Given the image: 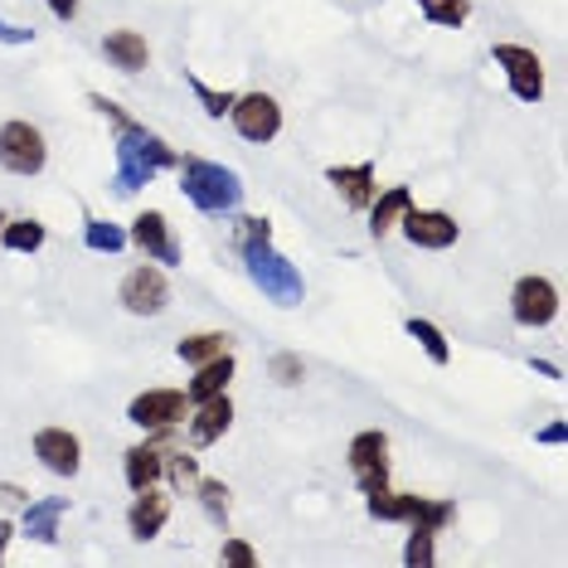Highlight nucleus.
Listing matches in <instances>:
<instances>
[{"label":"nucleus","instance_id":"f257e3e1","mask_svg":"<svg viewBox=\"0 0 568 568\" xmlns=\"http://www.w3.org/2000/svg\"><path fill=\"white\" fill-rule=\"evenodd\" d=\"M180 156L170 151L156 132H146L141 122H127V127H117V175H112V190L117 195H132V190L151 185L161 170H170Z\"/></svg>","mask_w":568,"mask_h":568},{"label":"nucleus","instance_id":"20e7f679","mask_svg":"<svg viewBox=\"0 0 568 568\" xmlns=\"http://www.w3.org/2000/svg\"><path fill=\"white\" fill-rule=\"evenodd\" d=\"M44 161H49V141L34 122H5L0 127V166L10 175H39Z\"/></svg>","mask_w":568,"mask_h":568},{"label":"nucleus","instance_id":"f3484780","mask_svg":"<svg viewBox=\"0 0 568 568\" xmlns=\"http://www.w3.org/2000/svg\"><path fill=\"white\" fill-rule=\"evenodd\" d=\"M122 472H127V486H132V491H146V486L161 481V472H166V447H161V442H136V447H127V462H122Z\"/></svg>","mask_w":568,"mask_h":568},{"label":"nucleus","instance_id":"e433bc0d","mask_svg":"<svg viewBox=\"0 0 568 568\" xmlns=\"http://www.w3.org/2000/svg\"><path fill=\"white\" fill-rule=\"evenodd\" d=\"M44 5H49L59 20H73L78 15V0H44Z\"/></svg>","mask_w":568,"mask_h":568},{"label":"nucleus","instance_id":"6e6552de","mask_svg":"<svg viewBox=\"0 0 568 568\" xmlns=\"http://www.w3.org/2000/svg\"><path fill=\"white\" fill-rule=\"evenodd\" d=\"M117 302L127 306L132 316H156V311H166V302H170V282H166V272H161V268H151V263L132 268L127 277H122V287H117Z\"/></svg>","mask_w":568,"mask_h":568},{"label":"nucleus","instance_id":"6ab92c4d","mask_svg":"<svg viewBox=\"0 0 568 568\" xmlns=\"http://www.w3.org/2000/svg\"><path fill=\"white\" fill-rule=\"evenodd\" d=\"M102 54H107L122 73H141V68L151 64V49H146V39L136 30H112L107 39H102Z\"/></svg>","mask_w":568,"mask_h":568},{"label":"nucleus","instance_id":"aec40b11","mask_svg":"<svg viewBox=\"0 0 568 568\" xmlns=\"http://www.w3.org/2000/svg\"><path fill=\"white\" fill-rule=\"evenodd\" d=\"M408 204H413L408 185H394V190H384V195H374V200H370V234H374V238L394 234V229H399V219L408 214Z\"/></svg>","mask_w":568,"mask_h":568},{"label":"nucleus","instance_id":"4468645a","mask_svg":"<svg viewBox=\"0 0 568 568\" xmlns=\"http://www.w3.org/2000/svg\"><path fill=\"white\" fill-rule=\"evenodd\" d=\"M166 520H170V496H161L156 486H146V491H136V501L127 510V530H132V539H156L166 530Z\"/></svg>","mask_w":568,"mask_h":568},{"label":"nucleus","instance_id":"393cba45","mask_svg":"<svg viewBox=\"0 0 568 568\" xmlns=\"http://www.w3.org/2000/svg\"><path fill=\"white\" fill-rule=\"evenodd\" d=\"M408 336H413L418 345L428 350V360H433V365H452V345H447V336H442L433 321H423V316H408Z\"/></svg>","mask_w":568,"mask_h":568},{"label":"nucleus","instance_id":"a211bd4d","mask_svg":"<svg viewBox=\"0 0 568 568\" xmlns=\"http://www.w3.org/2000/svg\"><path fill=\"white\" fill-rule=\"evenodd\" d=\"M234 350H224V355H214V360H204V365H195V379H190V389H185V399L190 404H204V399H214V394H224L229 389V379H234Z\"/></svg>","mask_w":568,"mask_h":568},{"label":"nucleus","instance_id":"dca6fc26","mask_svg":"<svg viewBox=\"0 0 568 568\" xmlns=\"http://www.w3.org/2000/svg\"><path fill=\"white\" fill-rule=\"evenodd\" d=\"M326 180L340 190V200L350 204V209H370V200L379 195V185H374V166H331L326 170Z\"/></svg>","mask_w":568,"mask_h":568},{"label":"nucleus","instance_id":"f8f14e48","mask_svg":"<svg viewBox=\"0 0 568 568\" xmlns=\"http://www.w3.org/2000/svg\"><path fill=\"white\" fill-rule=\"evenodd\" d=\"M399 229H404V238L413 248H452L457 243V219L452 214H442V209H413L408 204V214L399 219Z\"/></svg>","mask_w":568,"mask_h":568},{"label":"nucleus","instance_id":"7c9ffc66","mask_svg":"<svg viewBox=\"0 0 568 568\" xmlns=\"http://www.w3.org/2000/svg\"><path fill=\"white\" fill-rule=\"evenodd\" d=\"M195 491H200V501H204V510H209L214 520L229 515V486H224V481H214V476H200Z\"/></svg>","mask_w":568,"mask_h":568},{"label":"nucleus","instance_id":"412c9836","mask_svg":"<svg viewBox=\"0 0 568 568\" xmlns=\"http://www.w3.org/2000/svg\"><path fill=\"white\" fill-rule=\"evenodd\" d=\"M418 501H423V496L389 491V486H379V491L365 496L370 515H374V520H389V525H408V520H413V510H418Z\"/></svg>","mask_w":568,"mask_h":568},{"label":"nucleus","instance_id":"c756f323","mask_svg":"<svg viewBox=\"0 0 568 568\" xmlns=\"http://www.w3.org/2000/svg\"><path fill=\"white\" fill-rule=\"evenodd\" d=\"M234 243H238V253H243V248H258V243H272V224L258 219V214H243V219L234 224Z\"/></svg>","mask_w":568,"mask_h":568},{"label":"nucleus","instance_id":"bb28decb","mask_svg":"<svg viewBox=\"0 0 568 568\" xmlns=\"http://www.w3.org/2000/svg\"><path fill=\"white\" fill-rule=\"evenodd\" d=\"M404 564H408V568H433V530H423V525H408Z\"/></svg>","mask_w":568,"mask_h":568},{"label":"nucleus","instance_id":"423d86ee","mask_svg":"<svg viewBox=\"0 0 568 568\" xmlns=\"http://www.w3.org/2000/svg\"><path fill=\"white\" fill-rule=\"evenodd\" d=\"M229 117H234V132L243 136V141H272V136L282 132V107H277V98L272 93H243V98H234V107H229Z\"/></svg>","mask_w":568,"mask_h":568},{"label":"nucleus","instance_id":"a19ab883","mask_svg":"<svg viewBox=\"0 0 568 568\" xmlns=\"http://www.w3.org/2000/svg\"><path fill=\"white\" fill-rule=\"evenodd\" d=\"M0 229H5V214H0Z\"/></svg>","mask_w":568,"mask_h":568},{"label":"nucleus","instance_id":"c9c22d12","mask_svg":"<svg viewBox=\"0 0 568 568\" xmlns=\"http://www.w3.org/2000/svg\"><path fill=\"white\" fill-rule=\"evenodd\" d=\"M564 438H568V428H564V423H549V428H539V442H544V447H559Z\"/></svg>","mask_w":568,"mask_h":568},{"label":"nucleus","instance_id":"4be33fe9","mask_svg":"<svg viewBox=\"0 0 568 568\" xmlns=\"http://www.w3.org/2000/svg\"><path fill=\"white\" fill-rule=\"evenodd\" d=\"M68 510L64 496H49V501H30L25 510V535L39 539V544H54L59 539V515Z\"/></svg>","mask_w":568,"mask_h":568},{"label":"nucleus","instance_id":"ddd939ff","mask_svg":"<svg viewBox=\"0 0 568 568\" xmlns=\"http://www.w3.org/2000/svg\"><path fill=\"white\" fill-rule=\"evenodd\" d=\"M127 243H136L146 258H156V263H180V243H175V234H170V224H166L161 209L136 214Z\"/></svg>","mask_w":568,"mask_h":568},{"label":"nucleus","instance_id":"a878e982","mask_svg":"<svg viewBox=\"0 0 568 568\" xmlns=\"http://www.w3.org/2000/svg\"><path fill=\"white\" fill-rule=\"evenodd\" d=\"M83 243L93 248V253H122V248H127V229H117V224H107V219H88Z\"/></svg>","mask_w":568,"mask_h":568},{"label":"nucleus","instance_id":"7ed1b4c3","mask_svg":"<svg viewBox=\"0 0 568 568\" xmlns=\"http://www.w3.org/2000/svg\"><path fill=\"white\" fill-rule=\"evenodd\" d=\"M243 263H248V277H253V287H263V297H268V302H277V306H297V302L306 297L302 272L292 268L287 258H282L272 243L243 248Z\"/></svg>","mask_w":568,"mask_h":568},{"label":"nucleus","instance_id":"4c0bfd02","mask_svg":"<svg viewBox=\"0 0 568 568\" xmlns=\"http://www.w3.org/2000/svg\"><path fill=\"white\" fill-rule=\"evenodd\" d=\"M530 365H535L544 379H559V365H554V360H530Z\"/></svg>","mask_w":568,"mask_h":568},{"label":"nucleus","instance_id":"9d476101","mask_svg":"<svg viewBox=\"0 0 568 568\" xmlns=\"http://www.w3.org/2000/svg\"><path fill=\"white\" fill-rule=\"evenodd\" d=\"M350 472H355L360 491H379V486H389V438L379 433V428H370V433H360L350 442Z\"/></svg>","mask_w":568,"mask_h":568},{"label":"nucleus","instance_id":"2eb2a0df","mask_svg":"<svg viewBox=\"0 0 568 568\" xmlns=\"http://www.w3.org/2000/svg\"><path fill=\"white\" fill-rule=\"evenodd\" d=\"M190 408H195V418H190V442H195V447H209V442H219L229 433V423H234L229 394H214V399L190 404Z\"/></svg>","mask_w":568,"mask_h":568},{"label":"nucleus","instance_id":"72a5a7b5","mask_svg":"<svg viewBox=\"0 0 568 568\" xmlns=\"http://www.w3.org/2000/svg\"><path fill=\"white\" fill-rule=\"evenodd\" d=\"M219 559L234 564V568H258V554H253V544H248V539H224Z\"/></svg>","mask_w":568,"mask_h":568},{"label":"nucleus","instance_id":"9b49d317","mask_svg":"<svg viewBox=\"0 0 568 568\" xmlns=\"http://www.w3.org/2000/svg\"><path fill=\"white\" fill-rule=\"evenodd\" d=\"M34 457L54 476H78V467H83V442L68 433V428H39L34 433Z\"/></svg>","mask_w":568,"mask_h":568},{"label":"nucleus","instance_id":"f03ea898","mask_svg":"<svg viewBox=\"0 0 568 568\" xmlns=\"http://www.w3.org/2000/svg\"><path fill=\"white\" fill-rule=\"evenodd\" d=\"M175 166H180V190H185V200L195 204V209L234 214L238 204H243V180H238V170L200 161V156H185V161H175Z\"/></svg>","mask_w":568,"mask_h":568},{"label":"nucleus","instance_id":"cd10ccee","mask_svg":"<svg viewBox=\"0 0 568 568\" xmlns=\"http://www.w3.org/2000/svg\"><path fill=\"white\" fill-rule=\"evenodd\" d=\"M418 10H423L433 25H462V20L472 15L467 0H418Z\"/></svg>","mask_w":568,"mask_h":568},{"label":"nucleus","instance_id":"2f4dec72","mask_svg":"<svg viewBox=\"0 0 568 568\" xmlns=\"http://www.w3.org/2000/svg\"><path fill=\"white\" fill-rule=\"evenodd\" d=\"M190 93L200 98V107L209 112V117H224V112L234 107V93H214V88H209V83H200L195 73H190Z\"/></svg>","mask_w":568,"mask_h":568},{"label":"nucleus","instance_id":"b1692460","mask_svg":"<svg viewBox=\"0 0 568 568\" xmlns=\"http://www.w3.org/2000/svg\"><path fill=\"white\" fill-rule=\"evenodd\" d=\"M0 243H5L10 253H39L44 248V224L39 219H5Z\"/></svg>","mask_w":568,"mask_h":568},{"label":"nucleus","instance_id":"473e14b6","mask_svg":"<svg viewBox=\"0 0 568 568\" xmlns=\"http://www.w3.org/2000/svg\"><path fill=\"white\" fill-rule=\"evenodd\" d=\"M272 379L277 384H302V374H306V365H302V355H287V350H282V355H272Z\"/></svg>","mask_w":568,"mask_h":568},{"label":"nucleus","instance_id":"ea45409f","mask_svg":"<svg viewBox=\"0 0 568 568\" xmlns=\"http://www.w3.org/2000/svg\"><path fill=\"white\" fill-rule=\"evenodd\" d=\"M15 539V525H10V520H0V559H5V544Z\"/></svg>","mask_w":568,"mask_h":568},{"label":"nucleus","instance_id":"58836bf2","mask_svg":"<svg viewBox=\"0 0 568 568\" xmlns=\"http://www.w3.org/2000/svg\"><path fill=\"white\" fill-rule=\"evenodd\" d=\"M0 501H25V491H20V486H10V481H0Z\"/></svg>","mask_w":568,"mask_h":568},{"label":"nucleus","instance_id":"5701e85b","mask_svg":"<svg viewBox=\"0 0 568 568\" xmlns=\"http://www.w3.org/2000/svg\"><path fill=\"white\" fill-rule=\"evenodd\" d=\"M234 345V336L229 331H195V336H185L175 345V355L185 360V365H204V360H214V355H224V350Z\"/></svg>","mask_w":568,"mask_h":568},{"label":"nucleus","instance_id":"0eeeda50","mask_svg":"<svg viewBox=\"0 0 568 568\" xmlns=\"http://www.w3.org/2000/svg\"><path fill=\"white\" fill-rule=\"evenodd\" d=\"M496 64L505 68V83L510 93L520 102H539L544 98V64L535 49H525V44H496Z\"/></svg>","mask_w":568,"mask_h":568},{"label":"nucleus","instance_id":"c85d7f7f","mask_svg":"<svg viewBox=\"0 0 568 568\" xmlns=\"http://www.w3.org/2000/svg\"><path fill=\"white\" fill-rule=\"evenodd\" d=\"M161 476H170V486H175V491H185V486L200 481V462L190 457V452H166V472Z\"/></svg>","mask_w":568,"mask_h":568},{"label":"nucleus","instance_id":"1a4fd4ad","mask_svg":"<svg viewBox=\"0 0 568 568\" xmlns=\"http://www.w3.org/2000/svg\"><path fill=\"white\" fill-rule=\"evenodd\" d=\"M185 413H190L185 389H146V394H136L132 408H127V418H132L136 428H146V433L185 423Z\"/></svg>","mask_w":568,"mask_h":568},{"label":"nucleus","instance_id":"39448f33","mask_svg":"<svg viewBox=\"0 0 568 568\" xmlns=\"http://www.w3.org/2000/svg\"><path fill=\"white\" fill-rule=\"evenodd\" d=\"M510 316H515L520 326H549L554 316H559V287H554L549 277H539V272H530V277L515 282V292H510Z\"/></svg>","mask_w":568,"mask_h":568},{"label":"nucleus","instance_id":"f704fd0d","mask_svg":"<svg viewBox=\"0 0 568 568\" xmlns=\"http://www.w3.org/2000/svg\"><path fill=\"white\" fill-rule=\"evenodd\" d=\"M30 39H34V30H20L10 20H0V44H30Z\"/></svg>","mask_w":568,"mask_h":568}]
</instances>
